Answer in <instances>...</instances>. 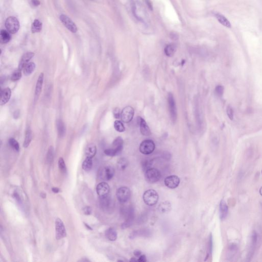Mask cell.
I'll use <instances>...</instances> for the list:
<instances>
[{
  "label": "cell",
  "instance_id": "obj_1",
  "mask_svg": "<svg viewBox=\"0 0 262 262\" xmlns=\"http://www.w3.org/2000/svg\"><path fill=\"white\" fill-rule=\"evenodd\" d=\"M143 199L147 205L154 206L157 203L159 200L158 192L155 190H147L143 194Z\"/></svg>",
  "mask_w": 262,
  "mask_h": 262
},
{
  "label": "cell",
  "instance_id": "obj_2",
  "mask_svg": "<svg viewBox=\"0 0 262 262\" xmlns=\"http://www.w3.org/2000/svg\"><path fill=\"white\" fill-rule=\"evenodd\" d=\"M133 13L138 20L145 23L147 19L146 12L138 2H133L132 4Z\"/></svg>",
  "mask_w": 262,
  "mask_h": 262
},
{
  "label": "cell",
  "instance_id": "obj_3",
  "mask_svg": "<svg viewBox=\"0 0 262 262\" xmlns=\"http://www.w3.org/2000/svg\"><path fill=\"white\" fill-rule=\"evenodd\" d=\"M168 108L170 111V116L172 121L175 123L177 119V109L176 104L175 100L174 95L172 93H168L167 96Z\"/></svg>",
  "mask_w": 262,
  "mask_h": 262
},
{
  "label": "cell",
  "instance_id": "obj_4",
  "mask_svg": "<svg viewBox=\"0 0 262 262\" xmlns=\"http://www.w3.org/2000/svg\"><path fill=\"white\" fill-rule=\"evenodd\" d=\"M161 176V173L157 168L151 167L145 171V180L150 183L157 182L160 179Z\"/></svg>",
  "mask_w": 262,
  "mask_h": 262
},
{
  "label": "cell",
  "instance_id": "obj_5",
  "mask_svg": "<svg viewBox=\"0 0 262 262\" xmlns=\"http://www.w3.org/2000/svg\"><path fill=\"white\" fill-rule=\"evenodd\" d=\"M115 170L111 166H105L101 167L98 172V177L103 181H109L114 177Z\"/></svg>",
  "mask_w": 262,
  "mask_h": 262
},
{
  "label": "cell",
  "instance_id": "obj_6",
  "mask_svg": "<svg viewBox=\"0 0 262 262\" xmlns=\"http://www.w3.org/2000/svg\"><path fill=\"white\" fill-rule=\"evenodd\" d=\"M5 27L9 32L12 34H15L19 31L20 29V23L16 17H9L5 21Z\"/></svg>",
  "mask_w": 262,
  "mask_h": 262
},
{
  "label": "cell",
  "instance_id": "obj_7",
  "mask_svg": "<svg viewBox=\"0 0 262 262\" xmlns=\"http://www.w3.org/2000/svg\"><path fill=\"white\" fill-rule=\"evenodd\" d=\"M155 148L154 141L150 139L144 140L140 144V152L144 155L152 154Z\"/></svg>",
  "mask_w": 262,
  "mask_h": 262
},
{
  "label": "cell",
  "instance_id": "obj_8",
  "mask_svg": "<svg viewBox=\"0 0 262 262\" xmlns=\"http://www.w3.org/2000/svg\"><path fill=\"white\" fill-rule=\"evenodd\" d=\"M117 199L121 203H124L128 201L131 196L130 188L126 187H120L116 192Z\"/></svg>",
  "mask_w": 262,
  "mask_h": 262
},
{
  "label": "cell",
  "instance_id": "obj_9",
  "mask_svg": "<svg viewBox=\"0 0 262 262\" xmlns=\"http://www.w3.org/2000/svg\"><path fill=\"white\" fill-rule=\"evenodd\" d=\"M134 109L131 106H127L123 109L121 112L120 117L123 123H130L132 120L134 116Z\"/></svg>",
  "mask_w": 262,
  "mask_h": 262
},
{
  "label": "cell",
  "instance_id": "obj_10",
  "mask_svg": "<svg viewBox=\"0 0 262 262\" xmlns=\"http://www.w3.org/2000/svg\"><path fill=\"white\" fill-rule=\"evenodd\" d=\"M60 19L63 25L71 32L75 33L77 32V26L69 17L65 14H61Z\"/></svg>",
  "mask_w": 262,
  "mask_h": 262
},
{
  "label": "cell",
  "instance_id": "obj_11",
  "mask_svg": "<svg viewBox=\"0 0 262 262\" xmlns=\"http://www.w3.org/2000/svg\"><path fill=\"white\" fill-rule=\"evenodd\" d=\"M66 230L63 221L60 218L56 221V236L57 240H61L66 236Z\"/></svg>",
  "mask_w": 262,
  "mask_h": 262
},
{
  "label": "cell",
  "instance_id": "obj_12",
  "mask_svg": "<svg viewBox=\"0 0 262 262\" xmlns=\"http://www.w3.org/2000/svg\"><path fill=\"white\" fill-rule=\"evenodd\" d=\"M180 182V178L176 175L169 176L164 180L165 186L171 189L177 188Z\"/></svg>",
  "mask_w": 262,
  "mask_h": 262
},
{
  "label": "cell",
  "instance_id": "obj_13",
  "mask_svg": "<svg viewBox=\"0 0 262 262\" xmlns=\"http://www.w3.org/2000/svg\"><path fill=\"white\" fill-rule=\"evenodd\" d=\"M110 187L105 182H102L98 184L96 187V192L99 198L109 195L110 192Z\"/></svg>",
  "mask_w": 262,
  "mask_h": 262
},
{
  "label": "cell",
  "instance_id": "obj_14",
  "mask_svg": "<svg viewBox=\"0 0 262 262\" xmlns=\"http://www.w3.org/2000/svg\"><path fill=\"white\" fill-rule=\"evenodd\" d=\"M139 124L140 131L141 134L144 136H150L151 135V130L146 121L143 118L139 117Z\"/></svg>",
  "mask_w": 262,
  "mask_h": 262
},
{
  "label": "cell",
  "instance_id": "obj_15",
  "mask_svg": "<svg viewBox=\"0 0 262 262\" xmlns=\"http://www.w3.org/2000/svg\"><path fill=\"white\" fill-rule=\"evenodd\" d=\"M34 53L32 52H29L24 54L20 60L18 69L20 70H23L25 66L29 63V61H30V60L32 57H34Z\"/></svg>",
  "mask_w": 262,
  "mask_h": 262
},
{
  "label": "cell",
  "instance_id": "obj_16",
  "mask_svg": "<svg viewBox=\"0 0 262 262\" xmlns=\"http://www.w3.org/2000/svg\"><path fill=\"white\" fill-rule=\"evenodd\" d=\"M44 74L43 73H41L39 75V78L37 79L36 84V89H35V99H37L41 93V90L43 88V82H44Z\"/></svg>",
  "mask_w": 262,
  "mask_h": 262
},
{
  "label": "cell",
  "instance_id": "obj_17",
  "mask_svg": "<svg viewBox=\"0 0 262 262\" xmlns=\"http://www.w3.org/2000/svg\"><path fill=\"white\" fill-rule=\"evenodd\" d=\"M100 205L101 206V208L104 210H110L112 208L113 204L112 200L111 198L108 195L107 196H104L99 198Z\"/></svg>",
  "mask_w": 262,
  "mask_h": 262
},
{
  "label": "cell",
  "instance_id": "obj_18",
  "mask_svg": "<svg viewBox=\"0 0 262 262\" xmlns=\"http://www.w3.org/2000/svg\"><path fill=\"white\" fill-rule=\"evenodd\" d=\"M12 96V91L9 88H7L2 91L1 95V105H3L7 104Z\"/></svg>",
  "mask_w": 262,
  "mask_h": 262
},
{
  "label": "cell",
  "instance_id": "obj_19",
  "mask_svg": "<svg viewBox=\"0 0 262 262\" xmlns=\"http://www.w3.org/2000/svg\"><path fill=\"white\" fill-rule=\"evenodd\" d=\"M113 148L115 150L117 155L121 153L124 148V140L121 137H118L113 143Z\"/></svg>",
  "mask_w": 262,
  "mask_h": 262
},
{
  "label": "cell",
  "instance_id": "obj_20",
  "mask_svg": "<svg viewBox=\"0 0 262 262\" xmlns=\"http://www.w3.org/2000/svg\"><path fill=\"white\" fill-rule=\"evenodd\" d=\"M96 147L94 143H90L87 145L85 150V155L87 157L93 158L96 154Z\"/></svg>",
  "mask_w": 262,
  "mask_h": 262
},
{
  "label": "cell",
  "instance_id": "obj_21",
  "mask_svg": "<svg viewBox=\"0 0 262 262\" xmlns=\"http://www.w3.org/2000/svg\"><path fill=\"white\" fill-rule=\"evenodd\" d=\"M228 214V206L225 201L222 200L220 204V216L221 220L225 219Z\"/></svg>",
  "mask_w": 262,
  "mask_h": 262
},
{
  "label": "cell",
  "instance_id": "obj_22",
  "mask_svg": "<svg viewBox=\"0 0 262 262\" xmlns=\"http://www.w3.org/2000/svg\"><path fill=\"white\" fill-rule=\"evenodd\" d=\"M215 17L216 19L218 20V22L221 24L223 26H225L228 28H231V23L225 16L221 13H216L215 14Z\"/></svg>",
  "mask_w": 262,
  "mask_h": 262
},
{
  "label": "cell",
  "instance_id": "obj_23",
  "mask_svg": "<svg viewBox=\"0 0 262 262\" xmlns=\"http://www.w3.org/2000/svg\"><path fill=\"white\" fill-rule=\"evenodd\" d=\"M158 210L161 213H167L171 211L172 205L169 201H164L158 206Z\"/></svg>",
  "mask_w": 262,
  "mask_h": 262
},
{
  "label": "cell",
  "instance_id": "obj_24",
  "mask_svg": "<svg viewBox=\"0 0 262 262\" xmlns=\"http://www.w3.org/2000/svg\"><path fill=\"white\" fill-rule=\"evenodd\" d=\"M105 235L106 238L111 241H115L117 238V231L114 228H108L105 231Z\"/></svg>",
  "mask_w": 262,
  "mask_h": 262
},
{
  "label": "cell",
  "instance_id": "obj_25",
  "mask_svg": "<svg viewBox=\"0 0 262 262\" xmlns=\"http://www.w3.org/2000/svg\"><path fill=\"white\" fill-rule=\"evenodd\" d=\"M36 66L33 62L28 63L23 69V72L25 76L30 75L36 69Z\"/></svg>",
  "mask_w": 262,
  "mask_h": 262
},
{
  "label": "cell",
  "instance_id": "obj_26",
  "mask_svg": "<svg viewBox=\"0 0 262 262\" xmlns=\"http://www.w3.org/2000/svg\"><path fill=\"white\" fill-rule=\"evenodd\" d=\"M11 36L7 30H2L0 34V41L2 44H6L10 41Z\"/></svg>",
  "mask_w": 262,
  "mask_h": 262
},
{
  "label": "cell",
  "instance_id": "obj_27",
  "mask_svg": "<svg viewBox=\"0 0 262 262\" xmlns=\"http://www.w3.org/2000/svg\"><path fill=\"white\" fill-rule=\"evenodd\" d=\"M57 129L59 135L61 137H64L65 135L66 129L64 123L61 119H59L57 121Z\"/></svg>",
  "mask_w": 262,
  "mask_h": 262
},
{
  "label": "cell",
  "instance_id": "obj_28",
  "mask_svg": "<svg viewBox=\"0 0 262 262\" xmlns=\"http://www.w3.org/2000/svg\"><path fill=\"white\" fill-rule=\"evenodd\" d=\"M32 131L31 129L29 128L27 129L26 131L25 139L24 144H23V147L25 148H27V147H28L29 145H30V143L32 142Z\"/></svg>",
  "mask_w": 262,
  "mask_h": 262
},
{
  "label": "cell",
  "instance_id": "obj_29",
  "mask_svg": "<svg viewBox=\"0 0 262 262\" xmlns=\"http://www.w3.org/2000/svg\"><path fill=\"white\" fill-rule=\"evenodd\" d=\"M42 29V23L39 20H34L32 26V32L33 33L40 32Z\"/></svg>",
  "mask_w": 262,
  "mask_h": 262
},
{
  "label": "cell",
  "instance_id": "obj_30",
  "mask_svg": "<svg viewBox=\"0 0 262 262\" xmlns=\"http://www.w3.org/2000/svg\"><path fill=\"white\" fill-rule=\"evenodd\" d=\"M176 51V46L174 44L167 45L164 49V52L166 56L168 57H172L174 56Z\"/></svg>",
  "mask_w": 262,
  "mask_h": 262
},
{
  "label": "cell",
  "instance_id": "obj_31",
  "mask_svg": "<svg viewBox=\"0 0 262 262\" xmlns=\"http://www.w3.org/2000/svg\"><path fill=\"white\" fill-rule=\"evenodd\" d=\"M92 167V158L87 157L83 162V164H82L83 170L85 171H89L91 170Z\"/></svg>",
  "mask_w": 262,
  "mask_h": 262
},
{
  "label": "cell",
  "instance_id": "obj_32",
  "mask_svg": "<svg viewBox=\"0 0 262 262\" xmlns=\"http://www.w3.org/2000/svg\"><path fill=\"white\" fill-rule=\"evenodd\" d=\"M129 165V161L127 159L122 158L120 159L117 162V167L118 170L120 171H124L127 168Z\"/></svg>",
  "mask_w": 262,
  "mask_h": 262
},
{
  "label": "cell",
  "instance_id": "obj_33",
  "mask_svg": "<svg viewBox=\"0 0 262 262\" xmlns=\"http://www.w3.org/2000/svg\"><path fill=\"white\" fill-rule=\"evenodd\" d=\"M114 127L116 131H117L118 132H124L125 130V127L123 123L119 120H116L114 122Z\"/></svg>",
  "mask_w": 262,
  "mask_h": 262
},
{
  "label": "cell",
  "instance_id": "obj_34",
  "mask_svg": "<svg viewBox=\"0 0 262 262\" xmlns=\"http://www.w3.org/2000/svg\"><path fill=\"white\" fill-rule=\"evenodd\" d=\"M9 144L14 151L19 152L20 151V145L19 143L14 138H10L9 140Z\"/></svg>",
  "mask_w": 262,
  "mask_h": 262
},
{
  "label": "cell",
  "instance_id": "obj_35",
  "mask_svg": "<svg viewBox=\"0 0 262 262\" xmlns=\"http://www.w3.org/2000/svg\"><path fill=\"white\" fill-rule=\"evenodd\" d=\"M22 70H20V69H17L13 72V73L12 74L11 76V80L12 81H16L19 80L20 79H21L22 75Z\"/></svg>",
  "mask_w": 262,
  "mask_h": 262
},
{
  "label": "cell",
  "instance_id": "obj_36",
  "mask_svg": "<svg viewBox=\"0 0 262 262\" xmlns=\"http://www.w3.org/2000/svg\"><path fill=\"white\" fill-rule=\"evenodd\" d=\"M54 158V148L52 147H50L49 148L47 153V160L49 163H51Z\"/></svg>",
  "mask_w": 262,
  "mask_h": 262
},
{
  "label": "cell",
  "instance_id": "obj_37",
  "mask_svg": "<svg viewBox=\"0 0 262 262\" xmlns=\"http://www.w3.org/2000/svg\"><path fill=\"white\" fill-rule=\"evenodd\" d=\"M58 165L60 170L63 172H66V166L65 163L63 158H60L58 162Z\"/></svg>",
  "mask_w": 262,
  "mask_h": 262
},
{
  "label": "cell",
  "instance_id": "obj_38",
  "mask_svg": "<svg viewBox=\"0 0 262 262\" xmlns=\"http://www.w3.org/2000/svg\"><path fill=\"white\" fill-rule=\"evenodd\" d=\"M153 160H146L143 162L142 163L143 168L144 171H146L149 168H151L152 165Z\"/></svg>",
  "mask_w": 262,
  "mask_h": 262
},
{
  "label": "cell",
  "instance_id": "obj_39",
  "mask_svg": "<svg viewBox=\"0 0 262 262\" xmlns=\"http://www.w3.org/2000/svg\"><path fill=\"white\" fill-rule=\"evenodd\" d=\"M104 153L106 155L109 156H111V157L117 155V153H116L115 150H114L113 148L106 149L104 151Z\"/></svg>",
  "mask_w": 262,
  "mask_h": 262
},
{
  "label": "cell",
  "instance_id": "obj_40",
  "mask_svg": "<svg viewBox=\"0 0 262 262\" xmlns=\"http://www.w3.org/2000/svg\"><path fill=\"white\" fill-rule=\"evenodd\" d=\"M224 87H223L222 85H217L216 87V93L219 97H221V96L223 95V94L224 93Z\"/></svg>",
  "mask_w": 262,
  "mask_h": 262
},
{
  "label": "cell",
  "instance_id": "obj_41",
  "mask_svg": "<svg viewBox=\"0 0 262 262\" xmlns=\"http://www.w3.org/2000/svg\"><path fill=\"white\" fill-rule=\"evenodd\" d=\"M226 112L228 118L231 120H232L234 119V111L230 105H228V107H227Z\"/></svg>",
  "mask_w": 262,
  "mask_h": 262
},
{
  "label": "cell",
  "instance_id": "obj_42",
  "mask_svg": "<svg viewBox=\"0 0 262 262\" xmlns=\"http://www.w3.org/2000/svg\"><path fill=\"white\" fill-rule=\"evenodd\" d=\"M120 115H121V112H120L119 109L116 108L113 110V115H114L115 118H116V119L119 118L120 117Z\"/></svg>",
  "mask_w": 262,
  "mask_h": 262
},
{
  "label": "cell",
  "instance_id": "obj_43",
  "mask_svg": "<svg viewBox=\"0 0 262 262\" xmlns=\"http://www.w3.org/2000/svg\"><path fill=\"white\" fill-rule=\"evenodd\" d=\"M92 211L91 207L89 206H86L83 209V212L86 215H91Z\"/></svg>",
  "mask_w": 262,
  "mask_h": 262
},
{
  "label": "cell",
  "instance_id": "obj_44",
  "mask_svg": "<svg viewBox=\"0 0 262 262\" xmlns=\"http://www.w3.org/2000/svg\"><path fill=\"white\" fill-rule=\"evenodd\" d=\"M147 258L144 255H141L137 259V262H147Z\"/></svg>",
  "mask_w": 262,
  "mask_h": 262
},
{
  "label": "cell",
  "instance_id": "obj_45",
  "mask_svg": "<svg viewBox=\"0 0 262 262\" xmlns=\"http://www.w3.org/2000/svg\"><path fill=\"white\" fill-rule=\"evenodd\" d=\"M134 254L135 256H136L137 258H139L141 255V252L139 250H136L135 251H134Z\"/></svg>",
  "mask_w": 262,
  "mask_h": 262
},
{
  "label": "cell",
  "instance_id": "obj_46",
  "mask_svg": "<svg viewBox=\"0 0 262 262\" xmlns=\"http://www.w3.org/2000/svg\"><path fill=\"white\" fill-rule=\"evenodd\" d=\"M32 3L35 6H39L40 5V2L39 0H32Z\"/></svg>",
  "mask_w": 262,
  "mask_h": 262
},
{
  "label": "cell",
  "instance_id": "obj_47",
  "mask_svg": "<svg viewBox=\"0 0 262 262\" xmlns=\"http://www.w3.org/2000/svg\"><path fill=\"white\" fill-rule=\"evenodd\" d=\"M52 191L54 193H58L60 192L59 188H57V187H53V188H52Z\"/></svg>",
  "mask_w": 262,
  "mask_h": 262
},
{
  "label": "cell",
  "instance_id": "obj_48",
  "mask_svg": "<svg viewBox=\"0 0 262 262\" xmlns=\"http://www.w3.org/2000/svg\"><path fill=\"white\" fill-rule=\"evenodd\" d=\"M260 193L261 194V195L262 196V187H261V189L260 190Z\"/></svg>",
  "mask_w": 262,
  "mask_h": 262
}]
</instances>
